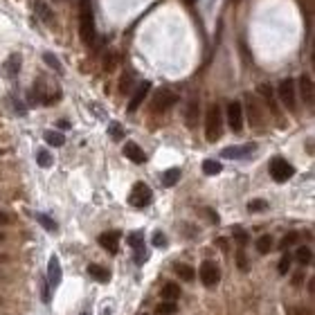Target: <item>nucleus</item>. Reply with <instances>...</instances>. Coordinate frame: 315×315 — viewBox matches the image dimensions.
<instances>
[{
	"label": "nucleus",
	"mask_w": 315,
	"mask_h": 315,
	"mask_svg": "<svg viewBox=\"0 0 315 315\" xmlns=\"http://www.w3.org/2000/svg\"><path fill=\"white\" fill-rule=\"evenodd\" d=\"M220 135H223V113H220V106L214 104L205 117V138L207 142H216L220 140Z\"/></svg>",
	"instance_id": "obj_1"
},
{
	"label": "nucleus",
	"mask_w": 315,
	"mask_h": 315,
	"mask_svg": "<svg viewBox=\"0 0 315 315\" xmlns=\"http://www.w3.org/2000/svg\"><path fill=\"white\" fill-rule=\"evenodd\" d=\"M176 102H178L176 92H171L169 88H160L153 97V104H151V113H158V115L167 113L171 106H176Z\"/></svg>",
	"instance_id": "obj_5"
},
{
	"label": "nucleus",
	"mask_w": 315,
	"mask_h": 315,
	"mask_svg": "<svg viewBox=\"0 0 315 315\" xmlns=\"http://www.w3.org/2000/svg\"><path fill=\"white\" fill-rule=\"evenodd\" d=\"M138 86V79H135V72L133 70H126L124 72V77L119 79V92L122 94H129L133 88Z\"/></svg>",
	"instance_id": "obj_17"
},
{
	"label": "nucleus",
	"mask_w": 315,
	"mask_h": 315,
	"mask_svg": "<svg viewBox=\"0 0 315 315\" xmlns=\"http://www.w3.org/2000/svg\"><path fill=\"white\" fill-rule=\"evenodd\" d=\"M178 297H180V286H178L176 281H167L165 286H162V299H167V302H178Z\"/></svg>",
	"instance_id": "obj_18"
},
{
	"label": "nucleus",
	"mask_w": 315,
	"mask_h": 315,
	"mask_svg": "<svg viewBox=\"0 0 315 315\" xmlns=\"http://www.w3.org/2000/svg\"><path fill=\"white\" fill-rule=\"evenodd\" d=\"M43 59H45V63H47V66H52V68H54V70H56V72H63L61 63H59V59H56V56H54V54H45V56H43Z\"/></svg>",
	"instance_id": "obj_37"
},
{
	"label": "nucleus",
	"mask_w": 315,
	"mask_h": 315,
	"mask_svg": "<svg viewBox=\"0 0 315 315\" xmlns=\"http://www.w3.org/2000/svg\"><path fill=\"white\" fill-rule=\"evenodd\" d=\"M81 36L86 43H94V20L90 0H81Z\"/></svg>",
	"instance_id": "obj_4"
},
{
	"label": "nucleus",
	"mask_w": 315,
	"mask_h": 315,
	"mask_svg": "<svg viewBox=\"0 0 315 315\" xmlns=\"http://www.w3.org/2000/svg\"><path fill=\"white\" fill-rule=\"evenodd\" d=\"M45 142L52 146H63V142H66V138H63V133H59V131H47L45 133Z\"/></svg>",
	"instance_id": "obj_29"
},
{
	"label": "nucleus",
	"mask_w": 315,
	"mask_h": 315,
	"mask_svg": "<svg viewBox=\"0 0 315 315\" xmlns=\"http://www.w3.org/2000/svg\"><path fill=\"white\" fill-rule=\"evenodd\" d=\"M185 122L189 129H194L198 122V102H189L187 104V110H185Z\"/></svg>",
	"instance_id": "obj_20"
},
{
	"label": "nucleus",
	"mask_w": 315,
	"mask_h": 315,
	"mask_svg": "<svg viewBox=\"0 0 315 315\" xmlns=\"http://www.w3.org/2000/svg\"><path fill=\"white\" fill-rule=\"evenodd\" d=\"M220 171H223L220 162H216V160H205L203 162V173L205 176H218Z\"/></svg>",
	"instance_id": "obj_26"
},
{
	"label": "nucleus",
	"mask_w": 315,
	"mask_h": 315,
	"mask_svg": "<svg viewBox=\"0 0 315 315\" xmlns=\"http://www.w3.org/2000/svg\"><path fill=\"white\" fill-rule=\"evenodd\" d=\"M295 259H297L302 266L313 264V250L308 248V245H299V248L295 250Z\"/></svg>",
	"instance_id": "obj_22"
},
{
	"label": "nucleus",
	"mask_w": 315,
	"mask_h": 315,
	"mask_svg": "<svg viewBox=\"0 0 315 315\" xmlns=\"http://www.w3.org/2000/svg\"><path fill=\"white\" fill-rule=\"evenodd\" d=\"M236 266H239V270H243V272H248V270H250V261L245 259L243 248L236 250Z\"/></svg>",
	"instance_id": "obj_33"
},
{
	"label": "nucleus",
	"mask_w": 315,
	"mask_h": 315,
	"mask_svg": "<svg viewBox=\"0 0 315 315\" xmlns=\"http://www.w3.org/2000/svg\"><path fill=\"white\" fill-rule=\"evenodd\" d=\"M7 68H9V75H18V68H20V56L16 54V56H9V61H7Z\"/></svg>",
	"instance_id": "obj_35"
},
{
	"label": "nucleus",
	"mask_w": 315,
	"mask_h": 315,
	"mask_svg": "<svg viewBox=\"0 0 315 315\" xmlns=\"http://www.w3.org/2000/svg\"><path fill=\"white\" fill-rule=\"evenodd\" d=\"M61 264L59 257H50V264H47V288H56L61 284Z\"/></svg>",
	"instance_id": "obj_11"
},
{
	"label": "nucleus",
	"mask_w": 315,
	"mask_h": 315,
	"mask_svg": "<svg viewBox=\"0 0 315 315\" xmlns=\"http://www.w3.org/2000/svg\"><path fill=\"white\" fill-rule=\"evenodd\" d=\"M36 220H39V223L43 225V228L47 230V232H56V230H59V225H56L54 220H52L50 216H47V214H36Z\"/></svg>",
	"instance_id": "obj_31"
},
{
	"label": "nucleus",
	"mask_w": 315,
	"mask_h": 315,
	"mask_svg": "<svg viewBox=\"0 0 315 315\" xmlns=\"http://www.w3.org/2000/svg\"><path fill=\"white\" fill-rule=\"evenodd\" d=\"M12 223V216H9L7 212H3V209H0V225H9Z\"/></svg>",
	"instance_id": "obj_42"
},
{
	"label": "nucleus",
	"mask_w": 315,
	"mask_h": 315,
	"mask_svg": "<svg viewBox=\"0 0 315 315\" xmlns=\"http://www.w3.org/2000/svg\"><path fill=\"white\" fill-rule=\"evenodd\" d=\"M34 9H36V14H39V18L43 20V23H50L52 20V9L45 5V0H36Z\"/></svg>",
	"instance_id": "obj_25"
},
{
	"label": "nucleus",
	"mask_w": 315,
	"mask_h": 315,
	"mask_svg": "<svg viewBox=\"0 0 315 315\" xmlns=\"http://www.w3.org/2000/svg\"><path fill=\"white\" fill-rule=\"evenodd\" d=\"M149 88H151L149 81H142V83L135 86V94L131 97V102H129V113H135V110H138V106L144 102L146 94H149Z\"/></svg>",
	"instance_id": "obj_13"
},
{
	"label": "nucleus",
	"mask_w": 315,
	"mask_h": 315,
	"mask_svg": "<svg viewBox=\"0 0 315 315\" xmlns=\"http://www.w3.org/2000/svg\"><path fill=\"white\" fill-rule=\"evenodd\" d=\"M88 272H90V277H92L94 281H99V284H108L110 281L108 270H106V268H102V266H97V264L88 266Z\"/></svg>",
	"instance_id": "obj_19"
},
{
	"label": "nucleus",
	"mask_w": 315,
	"mask_h": 315,
	"mask_svg": "<svg viewBox=\"0 0 315 315\" xmlns=\"http://www.w3.org/2000/svg\"><path fill=\"white\" fill-rule=\"evenodd\" d=\"M110 135H113L115 140H119V138L124 135V131L119 129V124H110Z\"/></svg>",
	"instance_id": "obj_41"
},
{
	"label": "nucleus",
	"mask_w": 315,
	"mask_h": 315,
	"mask_svg": "<svg viewBox=\"0 0 315 315\" xmlns=\"http://www.w3.org/2000/svg\"><path fill=\"white\" fill-rule=\"evenodd\" d=\"M153 245H155V248H165V245H167L165 234H162V232H155V234H153Z\"/></svg>",
	"instance_id": "obj_40"
},
{
	"label": "nucleus",
	"mask_w": 315,
	"mask_h": 315,
	"mask_svg": "<svg viewBox=\"0 0 315 315\" xmlns=\"http://www.w3.org/2000/svg\"><path fill=\"white\" fill-rule=\"evenodd\" d=\"M277 270H279V275H286L288 270H291V255H284L279 266H277Z\"/></svg>",
	"instance_id": "obj_36"
},
{
	"label": "nucleus",
	"mask_w": 315,
	"mask_h": 315,
	"mask_svg": "<svg viewBox=\"0 0 315 315\" xmlns=\"http://www.w3.org/2000/svg\"><path fill=\"white\" fill-rule=\"evenodd\" d=\"M178 311V306H176V302H162V304H158V313L160 315H171V313H176Z\"/></svg>",
	"instance_id": "obj_34"
},
{
	"label": "nucleus",
	"mask_w": 315,
	"mask_h": 315,
	"mask_svg": "<svg viewBox=\"0 0 315 315\" xmlns=\"http://www.w3.org/2000/svg\"><path fill=\"white\" fill-rule=\"evenodd\" d=\"M268 173H270V178L275 182H286L295 176V167L288 160H284V158H272L270 165H268Z\"/></svg>",
	"instance_id": "obj_2"
},
{
	"label": "nucleus",
	"mask_w": 315,
	"mask_h": 315,
	"mask_svg": "<svg viewBox=\"0 0 315 315\" xmlns=\"http://www.w3.org/2000/svg\"><path fill=\"white\" fill-rule=\"evenodd\" d=\"M29 99L34 104H47V97H45V88H43V79H39L34 86V90L29 92Z\"/></svg>",
	"instance_id": "obj_21"
},
{
	"label": "nucleus",
	"mask_w": 315,
	"mask_h": 315,
	"mask_svg": "<svg viewBox=\"0 0 315 315\" xmlns=\"http://www.w3.org/2000/svg\"><path fill=\"white\" fill-rule=\"evenodd\" d=\"M5 239H7V236H5L3 232H0V243H3V241H5Z\"/></svg>",
	"instance_id": "obj_46"
},
{
	"label": "nucleus",
	"mask_w": 315,
	"mask_h": 315,
	"mask_svg": "<svg viewBox=\"0 0 315 315\" xmlns=\"http://www.w3.org/2000/svg\"><path fill=\"white\" fill-rule=\"evenodd\" d=\"M297 239H299V234H297V232H288V234H286V239L281 241V248H288V245L297 243Z\"/></svg>",
	"instance_id": "obj_39"
},
{
	"label": "nucleus",
	"mask_w": 315,
	"mask_h": 315,
	"mask_svg": "<svg viewBox=\"0 0 315 315\" xmlns=\"http://www.w3.org/2000/svg\"><path fill=\"white\" fill-rule=\"evenodd\" d=\"M3 153H5V151H3V149H0V155H3Z\"/></svg>",
	"instance_id": "obj_47"
},
{
	"label": "nucleus",
	"mask_w": 315,
	"mask_h": 315,
	"mask_svg": "<svg viewBox=\"0 0 315 315\" xmlns=\"http://www.w3.org/2000/svg\"><path fill=\"white\" fill-rule=\"evenodd\" d=\"M119 234L117 230H110V232H104V234H99V245H102L104 250H108L110 255H115L117 252V248H119Z\"/></svg>",
	"instance_id": "obj_12"
},
{
	"label": "nucleus",
	"mask_w": 315,
	"mask_h": 315,
	"mask_svg": "<svg viewBox=\"0 0 315 315\" xmlns=\"http://www.w3.org/2000/svg\"><path fill=\"white\" fill-rule=\"evenodd\" d=\"M252 151H255V144H243V146H228V149H223V158H228V160H241V158L250 155Z\"/></svg>",
	"instance_id": "obj_14"
},
{
	"label": "nucleus",
	"mask_w": 315,
	"mask_h": 315,
	"mask_svg": "<svg viewBox=\"0 0 315 315\" xmlns=\"http://www.w3.org/2000/svg\"><path fill=\"white\" fill-rule=\"evenodd\" d=\"M129 245L133 250H144V236H142V232H131L129 234Z\"/></svg>",
	"instance_id": "obj_32"
},
{
	"label": "nucleus",
	"mask_w": 315,
	"mask_h": 315,
	"mask_svg": "<svg viewBox=\"0 0 315 315\" xmlns=\"http://www.w3.org/2000/svg\"><path fill=\"white\" fill-rule=\"evenodd\" d=\"M81 315H90V313H81Z\"/></svg>",
	"instance_id": "obj_48"
},
{
	"label": "nucleus",
	"mask_w": 315,
	"mask_h": 315,
	"mask_svg": "<svg viewBox=\"0 0 315 315\" xmlns=\"http://www.w3.org/2000/svg\"><path fill=\"white\" fill-rule=\"evenodd\" d=\"M151 201H153V192H151L149 185H144V182H138L129 194V203L133 205V207H138V209L151 205Z\"/></svg>",
	"instance_id": "obj_6"
},
{
	"label": "nucleus",
	"mask_w": 315,
	"mask_h": 315,
	"mask_svg": "<svg viewBox=\"0 0 315 315\" xmlns=\"http://www.w3.org/2000/svg\"><path fill=\"white\" fill-rule=\"evenodd\" d=\"M259 94L268 102V108H270V113L275 115V117H279V106H277L275 102V94H272V88L268 86V83H261L259 86Z\"/></svg>",
	"instance_id": "obj_16"
},
{
	"label": "nucleus",
	"mask_w": 315,
	"mask_h": 315,
	"mask_svg": "<svg viewBox=\"0 0 315 315\" xmlns=\"http://www.w3.org/2000/svg\"><path fill=\"white\" fill-rule=\"evenodd\" d=\"M59 129H70V124H68L66 119H61V122H59Z\"/></svg>",
	"instance_id": "obj_45"
},
{
	"label": "nucleus",
	"mask_w": 315,
	"mask_h": 315,
	"mask_svg": "<svg viewBox=\"0 0 315 315\" xmlns=\"http://www.w3.org/2000/svg\"><path fill=\"white\" fill-rule=\"evenodd\" d=\"M36 162H39V167H43V169H50L54 158H52V153L47 149H41L39 153H36Z\"/></svg>",
	"instance_id": "obj_27"
},
{
	"label": "nucleus",
	"mask_w": 315,
	"mask_h": 315,
	"mask_svg": "<svg viewBox=\"0 0 315 315\" xmlns=\"http://www.w3.org/2000/svg\"><path fill=\"white\" fill-rule=\"evenodd\" d=\"M198 277H201L203 286L214 288V286H216V284L220 281V270H218L216 264H212V261H203L201 270H198Z\"/></svg>",
	"instance_id": "obj_8"
},
{
	"label": "nucleus",
	"mask_w": 315,
	"mask_h": 315,
	"mask_svg": "<svg viewBox=\"0 0 315 315\" xmlns=\"http://www.w3.org/2000/svg\"><path fill=\"white\" fill-rule=\"evenodd\" d=\"M297 86V94L302 97V104L306 108H313V102H315V88H313V79L308 75H302L299 81L295 83Z\"/></svg>",
	"instance_id": "obj_7"
},
{
	"label": "nucleus",
	"mask_w": 315,
	"mask_h": 315,
	"mask_svg": "<svg viewBox=\"0 0 315 315\" xmlns=\"http://www.w3.org/2000/svg\"><path fill=\"white\" fill-rule=\"evenodd\" d=\"M173 270H176V275L180 277L182 281H192L194 275H196V272H194V268L187 266V264H176V266H173Z\"/></svg>",
	"instance_id": "obj_24"
},
{
	"label": "nucleus",
	"mask_w": 315,
	"mask_h": 315,
	"mask_svg": "<svg viewBox=\"0 0 315 315\" xmlns=\"http://www.w3.org/2000/svg\"><path fill=\"white\" fill-rule=\"evenodd\" d=\"M228 124L234 133L243 131V104L241 102H230L228 104Z\"/></svg>",
	"instance_id": "obj_9"
},
{
	"label": "nucleus",
	"mask_w": 315,
	"mask_h": 315,
	"mask_svg": "<svg viewBox=\"0 0 315 315\" xmlns=\"http://www.w3.org/2000/svg\"><path fill=\"white\" fill-rule=\"evenodd\" d=\"M180 176H182V173H180L178 167H173V169H167L165 173H162V185H165V187H173L178 180H180Z\"/></svg>",
	"instance_id": "obj_23"
},
{
	"label": "nucleus",
	"mask_w": 315,
	"mask_h": 315,
	"mask_svg": "<svg viewBox=\"0 0 315 315\" xmlns=\"http://www.w3.org/2000/svg\"><path fill=\"white\" fill-rule=\"evenodd\" d=\"M0 304H3V299H0Z\"/></svg>",
	"instance_id": "obj_49"
},
{
	"label": "nucleus",
	"mask_w": 315,
	"mask_h": 315,
	"mask_svg": "<svg viewBox=\"0 0 315 315\" xmlns=\"http://www.w3.org/2000/svg\"><path fill=\"white\" fill-rule=\"evenodd\" d=\"M266 207H268L266 201H252V203H248V209H250V212H264Z\"/></svg>",
	"instance_id": "obj_38"
},
{
	"label": "nucleus",
	"mask_w": 315,
	"mask_h": 315,
	"mask_svg": "<svg viewBox=\"0 0 315 315\" xmlns=\"http://www.w3.org/2000/svg\"><path fill=\"white\" fill-rule=\"evenodd\" d=\"M232 236H234V241H236V245H239V248H245V245H248V241H250V234L245 232L243 228H234L232 230Z\"/></svg>",
	"instance_id": "obj_28"
},
{
	"label": "nucleus",
	"mask_w": 315,
	"mask_h": 315,
	"mask_svg": "<svg viewBox=\"0 0 315 315\" xmlns=\"http://www.w3.org/2000/svg\"><path fill=\"white\" fill-rule=\"evenodd\" d=\"M7 261H9V257L5 255V252H0V266H3V264H7Z\"/></svg>",
	"instance_id": "obj_44"
},
{
	"label": "nucleus",
	"mask_w": 315,
	"mask_h": 315,
	"mask_svg": "<svg viewBox=\"0 0 315 315\" xmlns=\"http://www.w3.org/2000/svg\"><path fill=\"white\" fill-rule=\"evenodd\" d=\"M257 250H259L261 255L270 252V250H272V236H268V234L259 236V239H257Z\"/></svg>",
	"instance_id": "obj_30"
},
{
	"label": "nucleus",
	"mask_w": 315,
	"mask_h": 315,
	"mask_svg": "<svg viewBox=\"0 0 315 315\" xmlns=\"http://www.w3.org/2000/svg\"><path fill=\"white\" fill-rule=\"evenodd\" d=\"M124 155L129 158L131 162H135V165H144L146 162V153L135 144V142H126L124 144Z\"/></svg>",
	"instance_id": "obj_15"
},
{
	"label": "nucleus",
	"mask_w": 315,
	"mask_h": 315,
	"mask_svg": "<svg viewBox=\"0 0 315 315\" xmlns=\"http://www.w3.org/2000/svg\"><path fill=\"white\" fill-rule=\"evenodd\" d=\"M205 214L209 216V220H212V223H218V214L214 212V209H205Z\"/></svg>",
	"instance_id": "obj_43"
},
{
	"label": "nucleus",
	"mask_w": 315,
	"mask_h": 315,
	"mask_svg": "<svg viewBox=\"0 0 315 315\" xmlns=\"http://www.w3.org/2000/svg\"><path fill=\"white\" fill-rule=\"evenodd\" d=\"M277 94H279L281 104L286 106L291 113L297 110V86H295V79H284L277 88Z\"/></svg>",
	"instance_id": "obj_3"
},
{
	"label": "nucleus",
	"mask_w": 315,
	"mask_h": 315,
	"mask_svg": "<svg viewBox=\"0 0 315 315\" xmlns=\"http://www.w3.org/2000/svg\"><path fill=\"white\" fill-rule=\"evenodd\" d=\"M245 113H248V124L252 129H261L264 126V110H261L255 97H245Z\"/></svg>",
	"instance_id": "obj_10"
}]
</instances>
